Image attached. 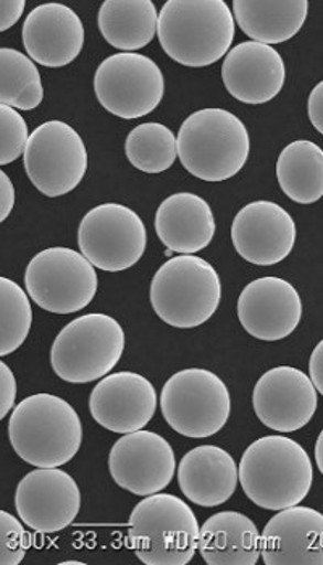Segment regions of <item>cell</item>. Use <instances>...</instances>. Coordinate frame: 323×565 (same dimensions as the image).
I'll use <instances>...</instances> for the list:
<instances>
[{
	"label": "cell",
	"instance_id": "8fae6325",
	"mask_svg": "<svg viewBox=\"0 0 323 565\" xmlns=\"http://www.w3.org/2000/svg\"><path fill=\"white\" fill-rule=\"evenodd\" d=\"M28 179L43 195H67L85 179L88 151L75 128L49 120L31 134L23 154Z\"/></svg>",
	"mask_w": 323,
	"mask_h": 565
},
{
	"label": "cell",
	"instance_id": "3957f363",
	"mask_svg": "<svg viewBox=\"0 0 323 565\" xmlns=\"http://www.w3.org/2000/svg\"><path fill=\"white\" fill-rule=\"evenodd\" d=\"M9 439L17 456L28 466L58 468L79 452L82 419L57 395H30L10 415Z\"/></svg>",
	"mask_w": 323,
	"mask_h": 565
},
{
	"label": "cell",
	"instance_id": "9a60e30c",
	"mask_svg": "<svg viewBox=\"0 0 323 565\" xmlns=\"http://www.w3.org/2000/svg\"><path fill=\"white\" fill-rule=\"evenodd\" d=\"M319 394L308 374L277 366L259 377L252 393L256 417L277 433L300 431L317 412Z\"/></svg>",
	"mask_w": 323,
	"mask_h": 565
},
{
	"label": "cell",
	"instance_id": "1f68e13d",
	"mask_svg": "<svg viewBox=\"0 0 323 565\" xmlns=\"http://www.w3.org/2000/svg\"><path fill=\"white\" fill-rule=\"evenodd\" d=\"M0 564H22L30 550V535L19 519L7 511L0 512Z\"/></svg>",
	"mask_w": 323,
	"mask_h": 565
},
{
	"label": "cell",
	"instance_id": "d6a6232c",
	"mask_svg": "<svg viewBox=\"0 0 323 565\" xmlns=\"http://www.w3.org/2000/svg\"><path fill=\"white\" fill-rule=\"evenodd\" d=\"M17 397L15 374L6 363H0V419L12 414Z\"/></svg>",
	"mask_w": 323,
	"mask_h": 565
},
{
	"label": "cell",
	"instance_id": "74e56055",
	"mask_svg": "<svg viewBox=\"0 0 323 565\" xmlns=\"http://www.w3.org/2000/svg\"><path fill=\"white\" fill-rule=\"evenodd\" d=\"M315 463H317L319 470L323 475V429L319 435L317 443H315Z\"/></svg>",
	"mask_w": 323,
	"mask_h": 565
},
{
	"label": "cell",
	"instance_id": "7c38bea8",
	"mask_svg": "<svg viewBox=\"0 0 323 565\" xmlns=\"http://www.w3.org/2000/svg\"><path fill=\"white\" fill-rule=\"evenodd\" d=\"M78 245L94 268L121 273L133 268L144 256L148 231L131 207L99 204L79 222Z\"/></svg>",
	"mask_w": 323,
	"mask_h": 565
},
{
	"label": "cell",
	"instance_id": "5b68a950",
	"mask_svg": "<svg viewBox=\"0 0 323 565\" xmlns=\"http://www.w3.org/2000/svg\"><path fill=\"white\" fill-rule=\"evenodd\" d=\"M200 523L183 499L158 492L146 495L128 522V541L146 565H186L200 544Z\"/></svg>",
	"mask_w": 323,
	"mask_h": 565
},
{
	"label": "cell",
	"instance_id": "5bb4252c",
	"mask_svg": "<svg viewBox=\"0 0 323 565\" xmlns=\"http://www.w3.org/2000/svg\"><path fill=\"white\" fill-rule=\"evenodd\" d=\"M15 509L24 525L51 535L75 522L82 509V492L67 471L37 468L20 481Z\"/></svg>",
	"mask_w": 323,
	"mask_h": 565
},
{
	"label": "cell",
	"instance_id": "603a6c76",
	"mask_svg": "<svg viewBox=\"0 0 323 565\" xmlns=\"http://www.w3.org/2000/svg\"><path fill=\"white\" fill-rule=\"evenodd\" d=\"M154 228L166 249L194 255L214 241L215 217L204 198L196 193H175L159 206Z\"/></svg>",
	"mask_w": 323,
	"mask_h": 565
},
{
	"label": "cell",
	"instance_id": "8992f818",
	"mask_svg": "<svg viewBox=\"0 0 323 565\" xmlns=\"http://www.w3.org/2000/svg\"><path fill=\"white\" fill-rule=\"evenodd\" d=\"M220 300V276L211 263L197 256L170 258L152 277V308L172 328L203 326L214 317Z\"/></svg>",
	"mask_w": 323,
	"mask_h": 565
},
{
	"label": "cell",
	"instance_id": "83f0119b",
	"mask_svg": "<svg viewBox=\"0 0 323 565\" xmlns=\"http://www.w3.org/2000/svg\"><path fill=\"white\" fill-rule=\"evenodd\" d=\"M0 71H2V106L17 110H33L43 103L44 88L40 71L30 55L2 47L0 50Z\"/></svg>",
	"mask_w": 323,
	"mask_h": 565
},
{
	"label": "cell",
	"instance_id": "ffe728a7",
	"mask_svg": "<svg viewBox=\"0 0 323 565\" xmlns=\"http://www.w3.org/2000/svg\"><path fill=\"white\" fill-rule=\"evenodd\" d=\"M267 565H323V514L304 505L278 511L260 535Z\"/></svg>",
	"mask_w": 323,
	"mask_h": 565
},
{
	"label": "cell",
	"instance_id": "f1b7e54d",
	"mask_svg": "<svg viewBox=\"0 0 323 565\" xmlns=\"http://www.w3.org/2000/svg\"><path fill=\"white\" fill-rule=\"evenodd\" d=\"M125 152L128 161L138 171L161 173L175 164L179 158V141L165 125L142 124L128 134Z\"/></svg>",
	"mask_w": 323,
	"mask_h": 565
},
{
	"label": "cell",
	"instance_id": "52a82bcc",
	"mask_svg": "<svg viewBox=\"0 0 323 565\" xmlns=\"http://www.w3.org/2000/svg\"><path fill=\"white\" fill-rule=\"evenodd\" d=\"M123 350L125 331L116 318L83 315L58 332L51 349V366L69 384H88L116 369Z\"/></svg>",
	"mask_w": 323,
	"mask_h": 565
},
{
	"label": "cell",
	"instance_id": "d6986e66",
	"mask_svg": "<svg viewBox=\"0 0 323 565\" xmlns=\"http://www.w3.org/2000/svg\"><path fill=\"white\" fill-rule=\"evenodd\" d=\"M22 38L31 61L47 68L67 67L85 46V25L64 3H43L28 13Z\"/></svg>",
	"mask_w": 323,
	"mask_h": 565
},
{
	"label": "cell",
	"instance_id": "d4e9b609",
	"mask_svg": "<svg viewBox=\"0 0 323 565\" xmlns=\"http://www.w3.org/2000/svg\"><path fill=\"white\" fill-rule=\"evenodd\" d=\"M308 0H235L233 17L255 43L273 46L297 36L308 19Z\"/></svg>",
	"mask_w": 323,
	"mask_h": 565
},
{
	"label": "cell",
	"instance_id": "8d00e7d4",
	"mask_svg": "<svg viewBox=\"0 0 323 565\" xmlns=\"http://www.w3.org/2000/svg\"><path fill=\"white\" fill-rule=\"evenodd\" d=\"M309 377L314 383L317 393L323 395V339L315 345L311 360H309Z\"/></svg>",
	"mask_w": 323,
	"mask_h": 565
},
{
	"label": "cell",
	"instance_id": "484cf974",
	"mask_svg": "<svg viewBox=\"0 0 323 565\" xmlns=\"http://www.w3.org/2000/svg\"><path fill=\"white\" fill-rule=\"evenodd\" d=\"M97 25L104 40L118 51H139L152 43L159 28L152 0H106Z\"/></svg>",
	"mask_w": 323,
	"mask_h": 565
},
{
	"label": "cell",
	"instance_id": "f35d334b",
	"mask_svg": "<svg viewBox=\"0 0 323 565\" xmlns=\"http://www.w3.org/2000/svg\"><path fill=\"white\" fill-rule=\"evenodd\" d=\"M64 565H79V564H83V563H76V561H67V563H62Z\"/></svg>",
	"mask_w": 323,
	"mask_h": 565
},
{
	"label": "cell",
	"instance_id": "e0dca14e",
	"mask_svg": "<svg viewBox=\"0 0 323 565\" xmlns=\"http://www.w3.org/2000/svg\"><path fill=\"white\" fill-rule=\"evenodd\" d=\"M158 408V393L148 377L131 371L107 374L89 395L94 422L118 435L144 429Z\"/></svg>",
	"mask_w": 323,
	"mask_h": 565
},
{
	"label": "cell",
	"instance_id": "2e32d148",
	"mask_svg": "<svg viewBox=\"0 0 323 565\" xmlns=\"http://www.w3.org/2000/svg\"><path fill=\"white\" fill-rule=\"evenodd\" d=\"M232 242L236 253L251 265H278L293 252L297 224L280 204L255 201L241 207L233 220Z\"/></svg>",
	"mask_w": 323,
	"mask_h": 565
},
{
	"label": "cell",
	"instance_id": "836d02e7",
	"mask_svg": "<svg viewBox=\"0 0 323 565\" xmlns=\"http://www.w3.org/2000/svg\"><path fill=\"white\" fill-rule=\"evenodd\" d=\"M24 0H2L0 2V31L10 30L20 19L24 12Z\"/></svg>",
	"mask_w": 323,
	"mask_h": 565
},
{
	"label": "cell",
	"instance_id": "f546056e",
	"mask_svg": "<svg viewBox=\"0 0 323 565\" xmlns=\"http://www.w3.org/2000/svg\"><path fill=\"white\" fill-rule=\"evenodd\" d=\"M0 303H2L0 355L9 356L17 352L30 335L33 310H31L28 294L19 284L7 277L0 279Z\"/></svg>",
	"mask_w": 323,
	"mask_h": 565
},
{
	"label": "cell",
	"instance_id": "277c9868",
	"mask_svg": "<svg viewBox=\"0 0 323 565\" xmlns=\"http://www.w3.org/2000/svg\"><path fill=\"white\" fill-rule=\"evenodd\" d=\"M179 158L183 168L204 182H224L245 168L251 151L246 125L230 110L201 109L180 127Z\"/></svg>",
	"mask_w": 323,
	"mask_h": 565
},
{
	"label": "cell",
	"instance_id": "44dd1931",
	"mask_svg": "<svg viewBox=\"0 0 323 565\" xmlns=\"http://www.w3.org/2000/svg\"><path fill=\"white\" fill-rule=\"evenodd\" d=\"M225 88L239 103H270L280 95L287 65L273 46L246 41L233 47L222 65Z\"/></svg>",
	"mask_w": 323,
	"mask_h": 565
},
{
	"label": "cell",
	"instance_id": "cb8c5ba5",
	"mask_svg": "<svg viewBox=\"0 0 323 565\" xmlns=\"http://www.w3.org/2000/svg\"><path fill=\"white\" fill-rule=\"evenodd\" d=\"M197 551L208 565H256L260 557L259 529L245 514L218 512L201 526Z\"/></svg>",
	"mask_w": 323,
	"mask_h": 565
},
{
	"label": "cell",
	"instance_id": "9c48e42d",
	"mask_svg": "<svg viewBox=\"0 0 323 565\" xmlns=\"http://www.w3.org/2000/svg\"><path fill=\"white\" fill-rule=\"evenodd\" d=\"M96 268L76 249L65 246L37 253L26 270L24 287L31 300L55 315L85 310L97 294Z\"/></svg>",
	"mask_w": 323,
	"mask_h": 565
},
{
	"label": "cell",
	"instance_id": "e575fe53",
	"mask_svg": "<svg viewBox=\"0 0 323 565\" xmlns=\"http://www.w3.org/2000/svg\"><path fill=\"white\" fill-rule=\"evenodd\" d=\"M15 206V186L6 172H0V222L9 220Z\"/></svg>",
	"mask_w": 323,
	"mask_h": 565
},
{
	"label": "cell",
	"instance_id": "4fadbf2b",
	"mask_svg": "<svg viewBox=\"0 0 323 565\" xmlns=\"http://www.w3.org/2000/svg\"><path fill=\"white\" fill-rule=\"evenodd\" d=\"M109 470L121 490L146 498L172 483L176 470L175 452L158 433L139 429L114 444Z\"/></svg>",
	"mask_w": 323,
	"mask_h": 565
},
{
	"label": "cell",
	"instance_id": "4316f807",
	"mask_svg": "<svg viewBox=\"0 0 323 565\" xmlns=\"http://www.w3.org/2000/svg\"><path fill=\"white\" fill-rule=\"evenodd\" d=\"M277 179L294 203H317L323 196V149L309 140L288 145L278 156Z\"/></svg>",
	"mask_w": 323,
	"mask_h": 565
},
{
	"label": "cell",
	"instance_id": "6da1fadb",
	"mask_svg": "<svg viewBox=\"0 0 323 565\" xmlns=\"http://www.w3.org/2000/svg\"><path fill=\"white\" fill-rule=\"evenodd\" d=\"M239 484L249 501L266 511L301 504L314 483L304 447L287 436H263L243 452Z\"/></svg>",
	"mask_w": 323,
	"mask_h": 565
},
{
	"label": "cell",
	"instance_id": "7a4b0ae2",
	"mask_svg": "<svg viewBox=\"0 0 323 565\" xmlns=\"http://www.w3.org/2000/svg\"><path fill=\"white\" fill-rule=\"evenodd\" d=\"M235 17L225 0H169L159 13V41L176 64L214 65L230 52Z\"/></svg>",
	"mask_w": 323,
	"mask_h": 565
},
{
	"label": "cell",
	"instance_id": "30bf717a",
	"mask_svg": "<svg viewBox=\"0 0 323 565\" xmlns=\"http://www.w3.org/2000/svg\"><path fill=\"white\" fill-rule=\"evenodd\" d=\"M94 92L100 106L112 116L141 119L162 103L165 78L161 67L148 55L120 52L97 67Z\"/></svg>",
	"mask_w": 323,
	"mask_h": 565
},
{
	"label": "cell",
	"instance_id": "4dcf8cb0",
	"mask_svg": "<svg viewBox=\"0 0 323 565\" xmlns=\"http://www.w3.org/2000/svg\"><path fill=\"white\" fill-rule=\"evenodd\" d=\"M0 164L7 166L24 154L31 135H28L23 117L13 107H0Z\"/></svg>",
	"mask_w": 323,
	"mask_h": 565
},
{
	"label": "cell",
	"instance_id": "ac0fdd59",
	"mask_svg": "<svg viewBox=\"0 0 323 565\" xmlns=\"http://www.w3.org/2000/svg\"><path fill=\"white\" fill-rule=\"evenodd\" d=\"M238 318L243 329L259 341L287 339L301 322L300 292L280 277H260L243 289Z\"/></svg>",
	"mask_w": 323,
	"mask_h": 565
},
{
	"label": "cell",
	"instance_id": "ba28073f",
	"mask_svg": "<svg viewBox=\"0 0 323 565\" xmlns=\"http://www.w3.org/2000/svg\"><path fill=\"white\" fill-rule=\"evenodd\" d=\"M163 418L170 428L191 439H206L227 425L232 398L227 384L203 369L179 371L163 384Z\"/></svg>",
	"mask_w": 323,
	"mask_h": 565
},
{
	"label": "cell",
	"instance_id": "d590c367",
	"mask_svg": "<svg viewBox=\"0 0 323 565\" xmlns=\"http://www.w3.org/2000/svg\"><path fill=\"white\" fill-rule=\"evenodd\" d=\"M308 114L315 130L323 135V79L309 95Z\"/></svg>",
	"mask_w": 323,
	"mask_h": 565
},
{
	"label": "cell",
	"instance_id": "7402d4cb",
	"mask_svg": "<svg viewBox=\"0 0 323 565\" xmlns=\"http://www.w3.org/2000/svg\"><path fill=\"white\" fill-rule=\"evenodd\" d=\"M239 468L227 450L200 446L190 450L179 466L180 490L201 508H217L235 494Z\"/></svg>",
	"mask_w": 323,
	"mask_h": 565
}]
</instances>
